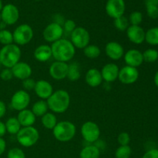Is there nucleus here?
Segmentation results:
<instances>
[{
	"mask_svg": "<svg viewBox=\"0 0 158 158\" xmlns=\"http://www.w3.org/2000/svg\"><path fill=\"white\" fill-rule=\"evenodd\" d=\"M105 53L110 60H119L123 57L124 49L118 42L111 41L106 43L105 46Z\"/></svg>",
	"mask_w": 158,
	"mask_h": 158,
	"instance_id": "obj_16",
	"label": "nucleus"
},
{
	"mask_svg": "<svg viewBox=\"0 0 158 158\" xmlns=\"http://www.w3.org/2000/svg\"><path fill=\"white\" fill-rule=\"evenodd\" d=\"M114 25L115 26L116 29L117 30L120 31V32H124L127 31V29H128V27L130 26L129 20L127 17H125L124 15H122V16L119 17V18L115 19H114Z\"/></svg>",
	"mask_w": 158,
	"mask_h": 158,
	"instance_id": "obj_31",
	"label": "nucleus"
},
{
	"mask_svg": "<svg viewBox=\"0 0 158 158\" xmlns=\"http://www.w3.org/2000/svg\"><path fill=\"white\" fill-rule=\"evenodd\" d=\"M35 1H41V0H35Z\"/></svg>",
	"mask_w": 158,
	"mask_h": 158,
	"instance_id": "obj_52",
	"label": "nucleus"
},
{
	"mask_svg": "<svg viewBox=\"0 0 158 158\" xmlns=\"http://www.w3.org/2000/svg\"><path fill=\"white\" fill-rule=\"evenodd\" d=\"M143 62L146 63H155L158 60V51L154 49H148L143 52Z\"/></svg>",
	"mask_w": 158,
	"mask_h": 158,
	"instance_id": "obj_33",
	"label": "nucleus"
},
{
	"mask_svg": "<svg viewBox=\"0 0 158 158\" xmlns=\"http://www.w3.org/2000/svg\"><path fill=\"white\" fill-rule=\"evenodd\" d=\"M13 42L17 46H25L31 42L33 38V29L29 25L21 24L17 26L12 32Z\"/></svg>",
	"mask_w": 158,
	"mask_h": 158,
	"instance_id": "obj_6",
	"label": "nucleus"
},
{
	"mask_svg": "<svg viewBox=\"0 0 158 158\" xmlns=\"http://www.w3.org/2000/svg\"><path fill=\"white\" fill-rule=\"evenodd\" d=\"M145 41L151 46H158V27H153L145 32Z\"/></svg>",
	"mask_w": 158,
	"mask_h": 158,
	"instance_id": "obj_29",
	"label": "nucleus"
},
{
	"mask_svg": "<svg viewBox=\"0 0 158 158\" xmlns=\"http://www.w3.org/2000/svg\"><path fill=\"white\" fill-rule=\"evenodd\" d=\"M2 21L4 22L7 26L15 24L19 19V11L13 4H6L3 6L1 11Z\"/></svg>",
	"mask_w": 158,
	"mask_h": 158,
	"instance_id": "obj_11",
	"label": "nucleus"
},
{
	"mask_svg": "<svg viewBox=\"0 0 158 158\" xmlns=\"http://www.w3.org/2000/svg\"><path fill=\"white\" fill-rule=\"evenodd\" d=\"M1 66H2V64H1V63H0V68H1Z\"/></svg>",
	"mask_w": 158,
	"mask_h": 158,
	"instance_id": "obj_51",
	"label": "nucleus"
},
{
	"mask_svg": "<svg viewBox=\"0 0 158 158\" xmlns=\"http://www.w3.org/2000/svg\"><path fill=\"white\" fill-rule=\"evenodd\" d=\"M37 97L41 100H46L54 92L52 84L47 80H40L35 82V86L33 89Z\"/></svg>",
	"mask_w": 158,
	"mask_h": 158,
	"instance_id": "obj_15",
	"label": "nucleus"
},
{
	"mask_svg": "<svg viewBox=\"0 0 158 158\" xmlns=\"http://www.w3.org/2000/svg\"><path fill=\"white\" fill-rule=\"evenodd\" d=\"M22 52L19 46L15 43L3 46L0 49V63L5 68H11L20 61Z\"/></svg>",
	"mask_w": 158,
	"mask_h": 158,
	"instance_id": "obj_3",
	"label": "nucleus"
},
{
	"mask_svg": "<svg viewBox=\"0 0 158 158\" xmlns=\"http://www.w3.org/2000/svg\"><path fill=\"white\" fill-rule=\"evenodd\" d=\"M7 25L4 23L3 21L0 22V30H3V29H6V27Z\"/></svg>",
	"mask_w": 158,
	"mask_h": 158,
	"instance_id": "obj_48",
	"label": "nucleus"
},
{
	"mask_svg": "<svg viewBox=\"0 0 158 158\" xmlns=\"http://www.w3.org/2000/svg\"><path fill=\"white\" fill-rule=\"evenodd\" d=\"M3 8V4H2V0H0V12L2 11V9Z\"/></svg>",
	"mask_w": 158,
	"mask_h": 158,
	"instance_id": "obj_49",
	"label": "nucleus"
},
{
	"mask_svg": "<svg viewBox=\"0 0 158 158\" xmlns=\"http://www.w3.org/2000/svg\"><path fill=\"white\" fill-rule=\"evenodd\" d=\"M142 158H158V149H151L143 154Z\"/></svg>",
	"mask_w": 158,
	"mask_h": 158,
	"instance_id": "obj_42",
	"label": "nucleus"
},
{
	"mask_svg": "<svg viewBox=\"0 0 158 158\" xmlns=\"http://www.w3.org/2000/svg\"><path fill=\"white\" fill-rule=\"evenodd\" d=\"M127 36L134 44L140 45L145 41V31L140 26H130L127 29Z\"/></svg>",
	"mask_w": 158,
	"mask_h": 158,
	"instance_id": "obj_20",
	"label": "nucleus"
},
{
	"mask_svg": "<svg viewBox=\"0 0 158 158\" xmlns=\"http://www.w3.org/2000/svg\"><path fill=\"white\" fill-rule=\"evenodd\" d=\"M63 34L64 31L63 26L53 22L46 26L43 32V36L45 41L52 43L63 38Z\"/></svg>",
	"mask_w": 158,
	"mask_h": 158,
	"instance_id": "obj_10",
	"label": "nucleus"
},
{
	"mask_svg": "<svg viewBox=\"0 0 158 158\" xmlns=\"http://www.w3.org/2000/svg\"><path fill=\"white\" fill-rule=\"evenodd\" d=\"M6 124V131L9 134H12V135H16L22 128L19 122L17 120L16 117H10L6 120L5 123Z\"/></svg>",
	"mask_w": 158,
	"mask_h": 158,
	"instance_id": "obj_28",
	"label": "nucleus"
},
{
	"mask_svg": "<svg viewBox=\"0 0 158 158\" xmlns=\"http://www.w3.org/2000/svg\"><path fill=\"white\" fill-rule=\"evenodd\" d=\"M49 110L53 114H63L70 104V96L65 89H57L46 100Z\"/></svg>",
	"mask_w": 158,
	"mask_h": 158,
	"instance_id": "obj_2",
	"label": "nucleus"
},
{
	"mask_svg": "<svg viewBox=\"0 0 158 158\" xmlns=\"http://www.w3.org/2000/svg\"><path fill=\"white\" fill-rule=\"evenodd\" d=\"M17 120L19 122L22 127H32L35 123V117L31 110L25 109L19 112L17 116Z\"/></svg>",
	"mask_w": 158,
	"mask_h": 158,
	"instance_id": "obj_22",
	"label": "nucleus"
},
{
	"mask_svg": "<svg viewBox=\"0 0 158 158\" xmlns=\"http://www.w3.org/2000/svg\"><path fill=\"white\" fill-rule=\"evenodd\" d=\"M70 42L74 47L83 49L90 43V35L87 29L79 26L70 34Z\"/></svg>",
	"mask_w": 158,
	"mask_h": 158,
	"instance_id": "obj_7",
	"label": "nucleus"
},
{
	"mask_svg": "<svg viewBox=\"0 0 158 158\" xmlns=\"http://www.w3.org/2000/svg\"><path fill=\"white\" fill-rule=\"evenodd\" d=\"M39 138L40 133L33 126L22 127L16 134L17 141L24 148H30L35 145L39 140Z\"/></svg>",
	"mask_w": 158,
	"mask_h": 158,
	"instance_id": "obj_5",
	"label": "nucleus"
},
{
	"mask_svg": "<svg viewBox=\"0 0 158 158\" xmlns=\"http://www.w3.org/2000/svg\"><path fill=\"white\" fill-rule=\"evenodd\" d=\"M146 6H158V0H146L145 1Z\"/></svg>",
	"mask_w": 158,
	"mask_h": 158,
	"instance_id": "obj_46",
	"label": "nucleus"
},
{
	"mask_svg": "<svg viewBox=\"0 0 158 158\" xmlns=\"http://www.w3.org/2000/svg\"><path fill=\"white\" fill-rule=\"evenodd\" d=\"M80 133L85 141L93 143L97 141L100 138V129L95 122L86 121L82 125Z\"/></svg>",
	"mask_w": 158,
	"mask_h": 158,
	"instance_id": "obj_8",
	"label": "nucleus"
},
{
	"mask_svg": "<svg viewBox=\"0 0 158 158\" xmlns=\"http://www.w3.org/2000/svg\"><path fill=\"white\" fill-rule=\"evenodd\" d=\"M85 56L89 59H97L101 54V50L99 46L94 44H89L83 49Z\"/></svg>",
	"mask_w": 158,
	"mask_h": 158,
	"instance_id": "obj_30",
	"label": "nucleus"
},
{
	"mask_svg": "<svg viewBox=\"0 0 158 158\" xmlns=\"http://www.w3.org/2000/svg\"><path fill=\"white\" fill-rule=\"evenodd\" d=\"M120 68L116 63H109L103 66L100 70L103 81L106 83H113L118 79Z\"/></svg>",
	"mask_w": 158,
	"mask_h": 158,
	"instance_id": "obj_19",
	"label": "nucleus"
},
{
	"mask_svg": "<svg viewBox=\"0 0 158 158\" xmlns=\"http://www.w3.org/2000/svg\"><path fill=\"white\" fill-rule=\"evenodd\" d=\"M77 134V127L69 120H62L57 123L52 129V134L58 141L69 142L74 138Z\"/></svg>",
	"mask_w": 158,
	"mask_h": 158,
	"instance_id": "obj_4",
	"label": "nucleus"
},
{
	"mask_svg": "<svg viewBox=\"0 0 158 158\" xmlns=\"http://www.w3.org/2000/svg\"><path fill=\"white\" fill-rule=\"evenodd\" d=\"M81 73H80V65L77 62H73L68 66L67 77L69 80L72 82H76L80 78Z\"/></svg>",
	"mask_w": 158,
	"mask_h": 158,
	"instance_id": "obj_27",
	"label": "nucleus"
},
{
	"mask_svg": "<svg viewBox=\"0 0 158 158\" xmlns=\"http://www.w3.org/2000/svg\"><path fill=\"white\" fill-rule=\"evenodd\" d=\"M100 151L99 148L95 145H88L84 147L80 153V158H99Z\"/></svg>",
	"mask_w": 158,
	"mask_h": 158,
	"instance_id": "obj_24",
	"label": "nucleus"
},
{
	"mask_svg": "<svg viewBox=\"0 0 158 158\" xmlns=\"http://www.w3.org/2000/svg\"><path fill=\"white\" fill-rule=\"evenodd\" d=\"M123 59L127 66H132V67H139L143 63V52L138 49H129L124 53Z\"/></svg>",
	"mask_w": 158,
	"mask_h": 158,
	"instance_id": "obj_18",
	"label": "nucleus"
},
{
	"mask_svg": "<svg viewBox=\"0 0 158 158\" xmlns=\"http://www.w3.org/2000/svg\"><path fill=\"white\" fill-rule=\"evenodd\" d=\"M106 12L114 19L124 15L126 5L124 0H108L105 6Z\"/></svg>",
	"mask_w": 158,
	"mask_h": 158,
	"instance_id": "obj_12",
	"label": "nucleus"
},
{
	"mask_svg": "<svg viewBox=\"0 0 158 158\" xmlns=\"http://www.w3.org/2000/svg\"><path fill=\"white\" fill-rule=\"evenodd\" d=\"M7 158H26L23 151L20 148H14L9 150L7 154Z\"/></svg>",
	"mask_w": 158,
	"mask_h": 158,
	"instance_id": "obj_36",
	"label": "nucleus"
},
{
	"mask_svg": "<svg viewBox=\"0 0 158 158\" xmlns=\"http://www.w3.org/2000/svg\"><path fill=\"white\" fill-rule=\"evenodd\" d=\"M139 78V71L137 68L124 66L120 69L118 80L123 84L130 85L136 83Z\"/></svg>",
	"mask_w": 158,
	"mask_h": 158,
	"instance_id": "obj_13",
	"label": "nucleus"
},
{
	"mask_svg": "<svg viewBox=\"0 0 158 158\" xmlns=\"http://www.w3.org/2000/svg\"><path fill=\"white\" fill-rule=\"evenodd\" d=\"M6 124L3 122L0 121V137H2L6 135Z\"/></svg>",
	"mask_w": 158,
	"mask_h": 158,
	"instance_id": "obj_45",
	"label": "nucleus"
},
{
	"mask_svg": "<svg viewBox=\"0 0 158 158\" xmlns=\"http://www.w3.org/2000/svg\"><path fill=\"white\" fill-rule=\"evenodd\" d=\"M132 154V150L129 145L120 146L115 152L116 158H130Z\"/></svg>",
	"mask_w": 158,
	"mask_h": 158,
	"instance_id": "obj_34",
	"label": "nucleus"
},
{
	"mask_svg": "<svg viewBox=\"0 0 158 158\" xmlns=\"http://www.w3.org/2000/svg\"><path fill=\"white\" fill-rule=\"evenodd\" d=\"M0 77L2 80L4 81H9L12 79L13 75H12V73L11 69L9 68H5L2 70L1 73H0Z\"/></svg>",
	"mask_w": 158,
	"mask_h": 158,
	"instance_id": "obj_41",
	"label": "nucleus"
},
{
	"mask_svg": "<svg viewBox=\"0 0 158 158\" xmlns=\"http://www.w3.org/2000/svg\"><path fill=\"white\" fill-rule=\"evenodd\" d=\"M68 66L67 63L55 61L50 65L49 73L50 77L55 80H63L67 77Z\"/></svg>",
	"mask_w": 158,
	"mask_h": 158,
	"instance_id": "obj_14",
	"label": "nucleus"
},
{
	"mask_svg": "<svg viewBox=\"0 0 158 158\" xmlns=\"http://www.w3.org/2000/svg\"><path fill=\"white\" fill-rule=\"evenodd\" d=\"M52 57L56 61L68 63L73 59L76 53V48L70 40L60 39L51 45Z\"/></svg>",
	"mask_w": 158,
	"mask_h": 158,
	"instance_id": "obj_1",
	"label": "nucleus"
},
{
	"mask_svg": "<svg viewBox=\"0 0 158 158\" xmlns=\"http://www.w3.org/2000/svg\"><path fill=\"white\" fill-rule=\"evenodd\" d=\"M6 114V103L0 100V119L2 118Z\"/></svg>",
	"mask_w": 158,
	"mask_h": 158,
	"instance_id": "obj_43",
	"label": "nucleus"
},
{
	"mask_svg": "<svg viewBox=\"0 0 158 158\" xmlns=\"http://www.w3.org/2000/svg\"><path fill=\"white\" fill-rule=\"evenodd\" d=\"M6 148V143L2 137H0V156L5 152Z\"/></svg>",
	"mask_w": 158,
	"mask_h": 158,
	"instance_id": "obj_44",
	"label": "nucleus"
},
{
	"mask_svg": "<svg viewBox=\"0 0 158 158\" xmlns=\"http://www.w3.org/2000/svg\"><path fill=\"white\" fill-rule=\"evenodd\" d=\"M0 43L3 46H7L14 43L12 32L6 29L0 30Z\"/></svg>",
	"mask_w": 158,
	"mask_h": 158,
	"instance_id": "obj_32",
	"label": "nucleus"
},
{
	"mask_svg": "<svg viewBox=\"0 0 158 158\" xmlns=\"http://www.w3.org/2000/svg\"><path fill=\"white\" fill-rule=\"evenodd\" d=\"M85 80L88 86L93 88L100 86L103 81L100 70L96 68H91L88 69L85 76Z\"/></svg>",
	"mask_w": 158,
	"mask_h": 158,
	"instance_id": "obj_21",
	"label": "nucleus"
},
{
	"mask_svg": "<svg viewBox=\"0 0 158 158\" xmlns=\"http://www.w3.org/2000/svg\"><path fill=\"white\" fill-rule=\"evenodd\" d=\"M77 27L76 23L73 19H66L63 24V29L64 32H66L70 34Z\"/></svg>",
	"mask_w": 158,
	"mask_h": 158,
	"instance_id": "obj_38",
	"label": "nucleus"
},
{
	"mask_svg": "<svg viewBox=\"0 0 158 158\" xmlns=\"http://www.w3.org/2000/svg\"><path fill=\"white\" fill-rule=\"evenodd\" d=\"M117 141L120 146H127L131 142V137L127 132H121L117 137Z\"/></svg>",
	"mask_w": 158,
	"mask_h": 158,
	"instance_id": "obj_37",
	"label": "nucleus"
},
{
	"mask_svg": "<svg viewBox=\"0 0 158 158\" xmlns=\"http://www.w3.org/2000/svg\"><path fill=\"white\" fill-rule=\"evenodd\" d=\"M2 21V16H1V13H0V22Z\"/></svg>",
	"mask_w": 158,
	"mask_h": 158,
	"instance_id": "obj_50",
	"label": "nucleus"
},
{
	"mask_svg": "<svg viewBox=\"0 0 158 158\" xmlns=\"http://www.w3.org/2000/svg\"><path fill=\"white\" fill-rule=\"evenodd\" d=\"M35 82L33 79H32L31 77L29 78L26 79V80H23V88H24V90L29 91L32 90V89H34L35 86Z\"/></svg>",
	"mask_w": 158,
	"mask_h": 158,
	"instance_id": "obj_40",
	"label": "nucleus"
},
{
	"mask_svg": "<svg viewBox=\"0 0 158 158\" xmlns=\"http://www.w3.org/2000/svg\"><path fill=\"white\" fill-rule=\"evenodd\" d=\"M30 95L27 91L24 89H19L12 95L10 100V104L12 109L17 111H21L27 109L30 103Z\"/></svg>",
	"mask_w": 158,
	"mask_h": 158,
	"instance_id": "obj_9",
	"label": "nucleus"
},
{
	"mask_svg": "<svg viewBox=\"0 0 158 158\" xmlns=\"http://www.w3.org/2000/svg\"><path fill=\"white\" fill-rule=\"evenodd\" d=\"M147 13L150 18L156 19L158 18V6H146Z\"/></svg>",
	"mask_w": 158,
	"mask_h": 158,
	"instance_id": "obj_39",
	"label": "nucleus"
},
{
	"mask_svg": "<svg viewBox=\"0 0 158 158\" xmlns=\"http://www.w3.org/2000/svg\"><path fill=\"white\" fill-rule=\"evenodd\" d=\"M154 83H155L156 86L158 87V71H157V73H156L155 75H154Z\"/></svg>",
	"mask_w": 158,
	"mask_h": 158,
	"instance_id": "obj_47",
	"label": "nucleus"
},
{
	"mask_svg": "<svg viewBox=\"0 0 158 158\" xmlns=\"http://www.w3.org/2000/svg\"><path fill=\"white\" fill-rule=\"evenodd\" d=\"M41 123L46 129L52 131L58 121H57V118L55 114L52 112H47L41 117Z\"/></svg>",
	"mask_w": 158,
	"mask_h": 158,
	"instance_id": "obj_25",
	"label": "nucleus"
},
{
	"mask_svg": "<svg viewBox=\"0 0 158 158\" xmlns=\"http://www.w3.org/2000/svg\"><path fill=\"white\" fill-rule=\"evenodd\" d=\"M129 23L131 26H140L143 21V15L140 12H133L129 16Z\"/></svg>",
	"mask_w": 158,
	"mask_h": 158,
	"instance_id": "obj_35",
	"label": "nucleus"
},
{
	"mask_svg": "<svg viewBox=\"0 0 158 158\" xmlns=\"http://www.w3.org/2000/svg\"><path fill=\"white\" fill-rule=\"evenodd\" d=\"M34 58L40 63H45L52 57V49L49 45L43 44L36 47L34 51Z\"/></svg>",
	"mask_w": 158,
	"mask_h": 158,
	"instance_id": "obj_23",
	"label": "nucleus"
},
{
	"mask_svg": "<svg viewBox=\"0 0 158 158\" xmlns=\"http://www.w3.org/2000/svg\"><path fill=\"white\" fill-rule=\"evenodd\" d=\"M13 77L19 80H24L31 77L32 73V69L30 65L25 62L19 61L18 63L11 68Z\"/></svg>",
	"mask_w": 158,
	"mask_h": 158,
	"instance_id": "obj_17",
	"label": "nucleus"
},
{
	"mask_svg": "<svg viewBox=\"0 0 158 158\" xmlns=\"http://www.w3.org/2000/svg\"><path fill=\"white\" fill-rule=\"evenodd\" d=\"M48 110H49V107H48L46 100H40L33 103L31 110H32V112L33 113L35 117H42L44 114H46L48 112Z\"/></svg>",
	"mask_w": 158,
	"mask_h": 158,
	"instance_id": "obj_26",
	"label": "nucleus"
}]
</instances>
